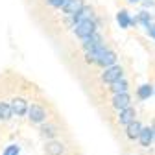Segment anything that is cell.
I'll return each instance as SVG.
<instances>
[{
	"instance_id": "obj_5",
	"label": "cell",
	"mask_w": 155,
	"mask_h": 155,
	"mask_svg": "<svg viewBox=\"0 0 155 155\" xmlns=\"http://www.w3.org/2000/svg\"><path fill=\"white\" fill-rule=\"evenodd\" d=\"M129 104H131V96H129L127 92H124V94H114V96H113V107L118 109V111L131 107Z\"/></svg>"
},
{
	"instance_id": "obj_23",
	"label": "cell",
	"mask_w": 155,
	"mask_h": 155,
	"mask_svg": "<svg viewBox=\"0 0 155 155\" xmlns=\"http://www.w3.org/2000/svg\"><path fill=\"white\" fill-rule=\"evenodd\" d=\"M148 31H150V35H151V37H155V24H151V26L148 28Z\"/></svg>"
},
{
	"instance_id": "obj_20",
	"label": "cell",
	"mask_w": 155,
	"mask_h": 155,
	"mask_svg": "<svg viewBox=\"0 0 155 155\" xmlns=\"http://www.w3.org/2000/svg\"><path fill=\"white\" fill-rule=\"evenodd\" d=\"M68 2H70V0H48V4H50L52 8H59V9H63Z\"/></svg>"
},
{
	"instance_id": "obj_17",
	"label": "cell",
	"mask_w": 155,
	"mask_h": 155,
	"mask_svg": "<svg viewBox=\"0 0 155 155\" xmlns=\"http://www.w3.org/2000/svg\"><path fill=\"white\" fill-rule=\"evenodd\" d=\"M111 91L114 92V94H124V92H127V81L124 80H118V81H114L113 83V87H111Z\"/></svg>"
},
{
	"instance_id": "obj_18",
	"label": "cell",
	"mask_w": 155,
	"mask_h": 155,
	"mask_svg": "<svg viewBox=\"0 0 155 155\" xmlns=\"http://www.w3.org/2000/svg\"><path fill=\"white\" fill-rule=\"evenodd\" d=\"M151 94H153V87L151 85H140L139 91H137V96H139L140 100H148Z\"/></svg>"
},
{
	"instance_id": "obj_24",
	"label": "cell",
	"mask_w": 155,
	"mask_h": 155,
	"mask_svg": "<svg viewBox=\"0 0 155 155\" xmlns=\"http://www.w3.org/2000/svg\"><path fill=\"white\" fill-rule=\"evenodd\" d=\"M151 129H153V142H155V120H153V124H151Z\"/></svg>"
},
{
	"instance_id": "obj_1",
	"label": "cell",
	"mask_w": 155,
	"mask_h": 155,
	"mask_svg": "<svg viewBox=\"0 0 155 155\" xmlns=\"http://www.w3.org/2000/svg\"><path fill=\"white\" fill-rule=\"evenodd\" d=\"M74 33L80 37V39H87V37H91L92 33H96V22L92 21V18L83 21V22H80L78 26H74Z\"/></svg>"
},
{
	"instance_id": "obj_21",
	"label": "cell",
	"mask_w": 155,
	"mask_h": 155,
	"mask_svg": "<svg viewBox=\"0 0 155 155\" xmlns=\"http://www.w3.org/2000/svg\"><path fill=\"white\" fill-rule=\"evenodd\" d=\"M4 155H18V146L17 144H11L4 150Z\"/></svg>"
},
{
	"instance_id": "obj_8",
	"label": "cell",
	"mask_w": 155,
	"mask_h": 155,
	"mask_svg": "<svg viewBox=\"0 0 155 155\" xmlns=\"http://www.w3.org/2000/svg\"><path fill=\"white\" fill-rule=\"evenodd\" d=\"M83 8H85L83 6V0H70V2L63 8V13L68 15V17H74L76 13H80Z\"/></svg>"
},
{
	"instance_id": "obj_9",
	"label": "cell",
	"mask_w": 155,
	"mask_h": 155,
	"mask_svg": "<svg viewBox=\"0 0 155 155\" xmlns=\"http://www.w3.org/2000/svg\"><path fill=\"white\" fill-rule=\"evenodd\" d=\"M107 48H105V45H100L98 48H94V50H91V52H87L85 54V61L91 65V63H96L98 65V61H100V57H102V54L105 52Z\"/></svg>"
},
{
	"instance_id": "obj_15",
	"label": "cell",
	"mask_w": 155,
	"mask_h": 155,
	"mask_svg": "<svg viewBox=\"0 0 155 155\" xmlns=\"http://www.w3.org/2000/svg\"><path fill=\"white\" fill-rule=\"evenodd\" d=\"M63 150H65V146L61 142H57V140H52V142L46 144V153L48 155H61Z\"/></svg>"
},
{
	"instance_id": "obj_3",
	"label": "cell",
	"mask_w": 155,
	"mask_h": 155,
	"mask_svg": "<svg viewBox=\"0 0 155 155\" xmlns=\"http://www.w3.org/2000/svg\"><path fill=\"white\" fill-rule=\"evenodd\" d=\"M28 118H30V122H33V124H41V122H45V118H46V111H45L41 105L33 104V105L30 107V111H28Z\"/></svg>"
},
{
	"instance_id": "obj_22",
	"label": "cell",
	"mask_w": 155,
	"mask_h": 155,
	"mask_svg": "<svg viewBox=\"0 0 155 155\" xmlns=\"http://www.w3.org/2000/svg\"><path fill=\"white\" fill-rule=\"evenodd\" d=\"M41 131H43V135H45V137H52V135H54V131H52V127H43Z\"/></svg>"
},
{
	"instance_id": "obj_25",
	"label": "cell",
	"mask_w": 155,
	"mask_h": 155,
	"mask_svg": "<svg viewBox=\"0 0 155 155\" xmlns=\"http://www.w3.org/2000/svg\"><path fill=\"white\" fill-rule=\"evenodd\" d=\"M127 2H131V4H135V2H137V0H127Z\"/></svg>"
},
{
	"instance_id": "obj_6",
	"label": "cell",
	"mask_w": 155,
	"mask_h": 155,
	"mask_svg": "<svg viewBox=\"0 0 155 155\" xmlns=\"http://www.w3.org/2000/svg\"><path fill=\"white\" fill-rule=\"evenodd\" d=\"M100 45H104L102 43V37L98 35V33H92L91 37H87V39H83V50H85V54L87 52H91V50H94V48H98Z\"/></svg>"
},
{
	"instance_id": "obj_16",
	"label": "cell",
	"mask_w": 155,
	"mask_h": 155,
	"mask_svg": "<svg viewBox=\"0 0 155 155\" xmlns=\"http://www.w3.org/2000/svg\"><path fill=\"white\" fill-rule=\"evenodd\" d=\"M13 116V109L9 102H0V118L2 120H9Z\"/></svg>"
},
{
	"instance_id": "obj_13",
	"label": "cell",
	"mask_w": 155,
	"mask_h": 155,
	"mask_svg": "<svg viewBox=\"0 0 155 155\" xmlns=\"http://www.w3.org/2000/svg\"><path fill=\"white\" fill-rule=\"evenodd\" d=\"M89 18H92V9L91 8H83L80 13H76L74 17H72V24L74 26H78V24H80V22H83V21H89Z\"/></svg>"
},
{
	"instance_id": "obj_4",
	"label": "cell",
	"mask_w": 155,
	"mask_h": 155,
	"mask_svg": "<svg viewBox=\"0 0 155 155\" xmlns=\"http://www.w3.org/2000/svg\"><path fill=\"white\" fill-rule=\"evenodd\" d=\"M9 104H11L13 114H17V116H24V114L30 111V107H28V102H26L24 98H13Z\"/></svg>"
},
{
	"instance_id": "obj_12",
	"label": "cell",
	"mask_w": 155,
	"mask_h": 155,
	"mask_svg": "<svg viewBox=\"0 0 155 155\" xmlns=\"http://www.w3.org/2000/svg\"><path fill=\"white\" fill-rule=\"evenodd\" d=\"M139 142H140L142 148H150L151 146V142H153V129H151V126L142 127V133H140V137H139Z\"/></svg>"
},
{
	"instance_id": "obj_2",
	"label": "cell",
	"mask_w": 155,
	"mask_h": 155,
	"mask_svg": "<svg viewBox=\"0 0 155 155\" xmlns=\"http://www.w3.org/2000/svg\"><path fill=\"white\" fill-rule=\"evenodd\" d=\"M124 78V70H122V67H118V65H114V67H109V68H105V72L102 74V81L104 83H114V81H118V80H122Z\"/></svg>"
},
{
	"instance_id": "obj_14",
	"label": "cell",
	"mask_w": 155,
	"mask_h": 155,
	"mask_svg": "<svg viewBox=\"0 0 155 155\" xmlns=\"http://www.w3.org/2000/svg\"><path fill=\"white\" fill-rule=\"evenodd\" d=\"M116 21H118L120 28H129L131 24H135V22H137V18H131V17H129V13H127L126 9H122L118 15H116Z\"/></svg>"
},
{
	"instance_id": "obj_19",
	"label": "cell",
	"mask_w": 155,
	"mask_h": 155,
	"mask_svg": "<svg viewBox=\"0 0 155 155\" xmlns=\"http://www.w3.org/2000/svg\"><path fill=\"white\" fill-rule=\"evenodd\" d=\"M137 22H142L146 28H150V26H151V17H150V13H148V11H140Z\"/></svg>"
},
{
	"instance_id": "obj_7",
	"label": "cell",
	"mask_w": 155,
	"mask_h": 155,
	"mask_svg": "<svg viewBox=\"0 0 155 155\" xmlns=\"http://www.w3.org/2000/svg\"><path fill=\"white\" fill-rule=\"evenodd\" d=\"M135 114H137V113H135V109L133 107H127V109H122V111H118V122L122 124V126H129L133 120H135Z\"/></svg>"
},
{
	"instance_id": "obj_11",
	"label": "cell",
	"mask_w": 155,
	"mask_h": 155,
	"mask_svg": "<svg viewBox=\"0 0 155 155\" xmlns=\"http://www.w3.org/2000/svg\"><path fill=\"white\" fill-rule=\"evenodd\" d=\"M140 133H142V124H140V122H137V120H133V122L127 126V129H126L127 139H131V140H135V139L139 140Z\"/></svg>"
},
{
	"instance_id": "obj_10",
	"label": "cell",
	"mask_w": 155,
	"mask_h": 155,
	"mask_svg": "<svg viewBox=\"0 0 155 155\" xmlns=\"http://www.w3.org/2000/svg\"><path fill=\"white\" fill-rule=\"evenodd\" d=\"M114 63H116V54H114L113 50H105V52L102 54V57H100V61H98V65L104 67V68L114 67Z\"/></svg>"
}]
</instances>
